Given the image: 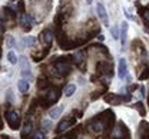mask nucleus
Returning a JSON list of instances; mask_svg holds the SVG:
<instances>
[{"instance_id": "f257e3e1", "label": "nucleus", "mask_w": 149, "mask_h": 139, "mask_svg": "<svg viewBox=\"0 0 149 139\" xmlns=\"http://www.w3.org/2000/svg\"><path fill=\"white\" fill-rule=\"evenodd\" d=\"M96 13H97V16H99V19L103 22V24H109L108 23V13H106V9H105V6L102 4V3H97L96 4Z\"/></svg>"}, {"instance_id": "f03ea898", "label": "nucleus", "mask_w": 149, "mask_h": 139, "mask_svg": "<svg viewBox=\"0 0 149 139\" xmlns=\"http://www.w3.org/2000/svg\"><path fill=\"white\" fill-rule=\"evenodd\" d=\"M6 118H7V122H9V125H10V128H13V129H16L19 125V115L16 112H9L7 115H6Z\"/></svg>"}, {"instance_id": "7ed1b4c3", "label": "nucleus", "mask_w": 149, "mask_h": 139, "mask_svg": "<svg viewBox=\"0 0 149 139\" xmlns=\"http://www.w3.org/2000/svg\"><path fill=\"white\" fill-rule=\"evenodd\" d=\"M118 75H119V78H120V79H123V78H126V76H128V66H126V60L123 59V58H120V60H119Z\"/></svg>"}, {"instance_id": "20e7f679", "label": "nucleus", "mask_w": 149, "mask_h": 139, "mask_svg": "<svg viewBox=\"0 0 149 139\" xmlns=\"http://www.w3.org/2000/svg\"><path fill=\"white\" fill-rule=\"evenodd\" d=\"M126 36H128V23L123 22L122 26H120V40H122V44L126 43Z\"/></svg>"}, {"instance_id": "39448f33", "label": "nucleus", "mask_w": 149, "mask_h": 139, "mask_svg": "<svg viewBox=\"0 0 149 139\" xmlns=\"http://www.w3.org/2000/svg\"><path fill=\"white\" fill-rule=\"evenodd\" d=\"M60 113H62V108L60 106H57V108H52L50 109V112H49V118L52 120L57 119L59 116H60Z\"/></svg>"}, {"instance_id": "423d86ee", "label": "nucleus", "mask_w": 149, "mask_h": 139, "mask_svg": "<svg viewBox=\"0 0 149 139\" xmlns=\"http://www.w3.org/2000/svg\"><path fill=\"white\" fill-rule=\"evenodd\" d=\"M17 88H19V90H20V92H27V90H29V88H30V85H29V80H26V79L19 80Z\"/></svg>"}, {"instance_id": "0eeeda50", "label": "nucleus", "mask_w": 149, "mask_h": 139, "mask_svg": "<svg viewBox=\"0 0 149 139\" xmlns=\"http://www.w3.org/2000/svg\"><path fill=\"white\" fill-rule=\"evenodd\" d=\"M43 40H45L46 44H52L53 36H52V33H50L49 30H45V32H43Z\"/></svg>"}, {"instance_id": "6e6552de", "label": "nucleus", "mask_w": 149, "mask_h": 139, "mask_svg": "<svg viewBox=\"0 0 149 139\" xmlns=\"http://www.w3.org/2000/svg\"><path fill=\"white\" fill-rule=\"evenodd\" d=\"M56 69H57V72H59L60 75H63V73H66V72L69 70V66L65 65V63H57V65H56Z\"/></svg>"}, {"instance_id": "1a4fd4ad", "label": "nucleus", "mask_w": 149, "mask_h": 139, "mask_svg": "<svg viewBox=\"0 0 149 139\" xmlns=\"http://www.w3.org/2000/svg\"><path fill=\"white\" fill-rule=\"evenodd\" d=\"M91 129H92L93 132H96V133H100V132H102V129H103L102 122H93L92 126H91Z\"/></svg>"}, {"instance_id": "9d476101", "label": "nucleus", "mask_w": 149, "mask_h": 139, "mask_svg": "<svg viewBox=\"0 0 149 139\" xmlns=\"http://www.w3.org/2000/svg\"><path fill=\"white\" fill-rule=\"evenodd\" d=\"M19 63H20L22 69H30V65H29V60H27V58L20 56V58H19Z\"/></svg>"}, {"instance_id": "9b49d317", "label": "nucleus", "mask_w": 149, "mask_h": 139, "mask_svg": "<svg viewBox=\"0 0 149 139\" xmlns=\"http://www.w3.org/2000/svg\"><path fill=\"white\" fill-rule=\"evenodd\" d=\"M74 90H76V86H74V85H68L66 89H65V95H66V96H72L74 93Z\"/></svg>"}, {"instance_id": "f8f14e48", "label": "nucleus", "mask_w": 149, "mask_h": 139, "mask_svg": "<svg viewBox=\"0 0 149 139\" xmlns=\"http://www.w3.org/2000/svg\"><path fill=\"white\" fill-rule=\"evenodd\" d=\"M7 60H9L12 65H16L19 62V59L16 58V55H15V52H9V53H7Z\"/></svg>"}, {"instance_id": "ddd939ff", "label": "nucleus", "mask_w": 149, "mask_h": 139, "mask_svg": "<svg viewBox=\"0 0 149 139\" xmlns=\"http://www.w3.org/2000/svg\"><path fill=\"white\" fill-rule=\"evenodd\" d=\"M6 46L7 47H15L16 46V42H15V39H13V36H6Z\"/></svg>"}, {"instance_id": "4468645a", "label": "nucleus", "mask_w": 149, "mask_h": 139, "mask_svg": "<svg viewBox=\"0 0 149 139\" xmlns=\"http://www.w3.org/2000/svg\"><path fill=\"white\" fill-rule=\"evenodd\" d=\"M73 59H74V63H76V65H80V63L83 62V55H82V52H76L74 56H73Z\"/></svg>"}, {"instance_id": "2eb2a0df", "label": "nucleus", "mask_w": 149, "mask_h": 139, "mask_svg": "<svg viewBox=\"0 0 149 139\" xmlns=\"http://www.w3.org/2000/svg\"><path fill=\"white\" fill-rule=\"evenodd\" d=\"M69 125H70V123H69L68 120H66V122H62V123L59 125V128H57V132H63V131H66V129L69 128Z\"/></svg>"}, {"instance_id": "dca6fc26", "label": "nucleus", "mask_w": 149, "mask_h": 139, "mask_svg": "<svg viewBox=\"0 0 149 139\" xmlns=\"http://www.w3.org/2000/svg\"><path fill=\"white\" fill-rule=\"evenodd\" d=\"M30 132H32V122H27V123L24 125V128H23V135L30 133Z\"/></svg>"}, {"instance_id": "f3484780", "label": "nucleus", "mask_w": 149, "mask_h": 139, "mask_svg": "<svg viewBox=\"0 0 149 139\" xmlns=\"http://www.w3.org/2000/svg\"><path fill=\"white\" fill-rule=\"evenodd\" d=\"M24 43H26L27 46H35L36 39H35V38H32V36H29V38H26V39H24Z\"/></svg>"}, {"instance_id": "a211bd4d", "label": "nucleus", "mask_w": 149, "mask_h": 139, "mask_svg": "<svg viewBox=\"0 0 149 139\" xmlns=\"http://www.w3.org/2000/svg\"><path fill=\"white\" fill-rule=\"evenodd\" d=\"M111 33H112V36H113V39H119V30H118V27L115 26V27H112L111 29Z\"/></svg>"}, {"instance_id": "6ab92c4d", "label": "nucleus", "mask_w": 149, "mask_h": 139, "mask_svg": "<svg viewBox=\"0 0 149 139\" xmlns=\"http://www.w3.org/2000/svg\"><path fill=\"white\" fill-rule=\"evenodd\" d=\"M43 131H49L50 128H52V122L50 120H43Z\"/></svg>"}, {"instance_id": "aec40b11", "label": "nucleus", "mask_w": 149, "mask_h": 139, "mask_svg": "<svg viewBox=\"0 0 149 139\" xmlns=\"http://www.w3.org/2000/svg\"><path fill=\"white\" fill-rule=\"evenodd\" d=\"M22 75L24 78H32V70L30 69H22Z\"/></svg>"}, {"instance_id": "412c9836", "label": "nucleus", "mask_w": 149, "mask_h": 139, "mask_svg": "<svg viewBox=\"0 0 149 139\" xmlns=\"http://www.w3.org/2000/svg\"><path fill=\"white\" fill-rule=\"evenodd\" d=\"M33 139H45V133H43V132H36Z\"/></svg>"}, {"instance_id": "4be33fe9", "label": "nucleus", "mask_w": 149, "mask_h": 139, "mask_svg": "<svg viewBox=\"0 0 149 139\" xmlns=\"http://www.w3.org/2000/svg\"><path fill=\"white\" fill-rule=\"evenodd\" d=\"M142 17L146 20V22H149V10H145V12H142Z\"/></svg>"}, {"instance_id": "5701e85b", "label": "nucleus", "mask_w": 149, "mask_h": 139, "mask_svg": "<svg viewBox=\"0 0 149 139\" xmlns=\"http://www.w3.org/2000/svg\"><path fill=\"white\" fill-rule=\"evenodd\" d=\"M85 1H86L88 4H91V3H92V0H85Z\"/></svg>"}]
</instances>
